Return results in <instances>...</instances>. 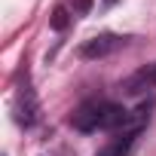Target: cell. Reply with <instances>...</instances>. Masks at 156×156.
<instances>
[{
  "instance_id": "obj_1",
  "label": "cell",
  "mask_w": 156,
  "mask_h": 156,
  "mask_svg": "<svg viewBox=\"0 0 156 156\" xmlns=\"http://www.w3.org/2000/svg\"><path fill=\"white\" fill-rule=\"evenodd\" d=\"M138 135H141V129H122V132H116L95 156H129L132 147H135V141H138Z\"/></svg>"
},
{
  "instance_id": "obj_2",
  "label": "cell",
  "mask_w": 156,
  "mask_h": 156,
  "mask_svg": "<svg viewBox=\"0 0 156 156\" xmlns=\"http://www.w3.org/2000/svg\"><path fill=\"white\" fill-rule=\"evenodd\" d=\"M122 43H126V40H122V37H116V34H101V37H92V40L80 49V55H83V58H101V55L116 52Z\"/></svg>"
},
{
  "instance_id": "obj_3",
  "label": "cell",
  "mask_w": 156,
  "mask_h": 156,
  "mask_svg": "<svg viewBox=\"0 0 156 156\" xmlns=\"http://www.w3.org/2000/svg\"><path fill=\"white\" fill-rule=\"evenodd\" d=\"M147 89H156V64H147V67L135 70L126 80V86H122L126 95H144Z\"/></svg>"
}]
</instances>
